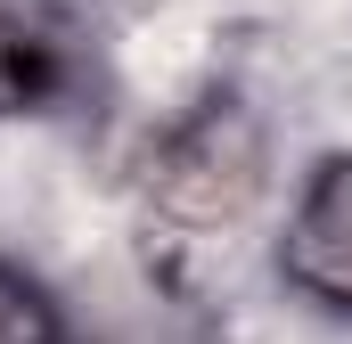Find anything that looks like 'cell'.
I'll return each instance as SVG.
<instances>
[{
    "instance_id": "obj_1",
    "label": "cell",
    "mask_w": 352,
    "mask_h": 344,
    "mask_svg": "<svg viewBox=\"0 0 352 344\" xmlns=\"http://www.w3.org/2000/svg\"><path fill=\"white\" fill-rule=\"evenodd\" d=\"M263 197V123L238 98H205L188 123L164 131L148 164V205L180 230H221Z\"/></svg>"
},
{
    "instance_id": "obj_2",
    "label": "cell",
    "mask_w": 352,
    "mask_h": 344,
    "mask_svg": "<svg viewBox=\"0 0 352 344\" xmlns=\"http://www.w3.org/2000/svg\"><path fill=\"white\" fill-rule=\"evenodd\" d=\"M278 279L303 303L352 320V156H328L303 180V197L287 213V238H278Z\"/></svg>"
},
{
    "instance_id": "obj_3",
    "label": "cell",
    "mask_w": 352,
    "mask_h": 344,
    "mask_svg": "<svg viewBox=\"0 0 352 344\" xmlns=\"http://www.w3.org/2000/svg\"><path fill=\"white\" fill-rule=\"evenodd\" d=\"M74 90L66 0H0V115H41Z\"/></svg>"
},
{
    "instance_id": "obj_4",
    "label": "cell",
    "mask_w": 352,
    "mask_h": 344,
    "mask_svg": "<svg viewBox=\"0 0 352 344\" xmlns=\"http://www.w3.org/2000/svg\"><path fill=\"white\" fill-rule=\"evenodd\" d=\"M0 344H74L66 312L50 303V287L16 262H0Z\"/></svg>"
}]
</instances>
